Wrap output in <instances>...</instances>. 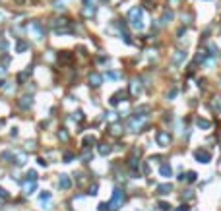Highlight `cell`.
<instances>
[{
	"mask_svg": "<svg viewBox=\"0 0 221 211\" xmlns=\"http://www.w3.org/2000/svg\"><path fill=\"white\" fill-rule=\"evenodd\" d=\"M27 180H37V173L35 170H29L27 173Z\"/></svg>",
	"mask_w": 221,
	"mask_h": 211,
	"instance_id": "cell-15",
	"label": "cell"
},
{
	"mask_svg": "<svg viewBox=\"0 0 221 211\" xmlns=\"http://www.w3.org/2000/svg\"><path fill=\"white\" fill-rule=\"evenodd\" d=\"M64 159H66V163H70V161L74 159V155H72V153H66V155H64Z\"/></svg>",
	"mask_w": 221,
	"mask_h": 211,
	"instance_id": "cell-18",
	"label": "cell"
},
{
	"mask_svg": "<svg viewBox=\"0 0 221 211\" xmlns=\"http://www.w3.org/2000/svg\"><path fill=\"white\" fill-rule=\"evenodd\" d=\"M128 18H130L132 27H136V29L144 27V24H142V8H132L130 10V14H128Z\"/></svg>",
	"mask_w": 221,
	"mask_h": 211,
	"instance_id": "cell-1",
	"label": "cell"
},
{
	"mask_svg": "<svg viewBox=\"0 0 221 211\" xmlns=\"http://www.w3.org/2000/svg\"><path fill=\"white\" fill-rule=\"evenodd\" d=\"M89 194H97V186H91V188H89Z\"/></svg>",
	"mask_w": 221,
	"mask_h": 211,
	"instance_id": "cell-20",
	"label": "cell"
},
{
	"mask_svg": "<svg viewBox=\"0 0 221 211\" xmlns=\"http://www.w3.org/2000/svg\"><path fill=\"white\" fill-rule=\"evenodd\" d=\"M122 202H124V194L120 192V190H115V194H113V200H111V203H109L107 207H111V209H116V207H118Z\"/></svg>",
	"mask_w": 221,
	"mask_h": 211,
	"instance_id": "cell-3",
	"label": "cell"
},
{
	"mask_svg": "<svg viewBox=\"0 0 221 211\" xmlns=\"http://www.w3.org/2000/svg\"><path fill=\"white\" fill-rule=\"evenodd\" d=\"M109 151H111V147L107 145V143H103V145H99V153H101V155H107V153H109Z\"/></svg>",
	"mask_w": 221,
	"mask_h": 211,
	"instance_id": "cell-10",
	"label": "cell"
},
{
	"mask_svg": "<svg viewBox=\"0 0 221 211\" xmlns=\"http://www.w3.org/2000/svg\"><path fill=\"white\" fill-rule=\"evenodd\" d=\"M157 140H159V143H163V145H165V143H169V136H167V134H159V136H157Z\"/></svg>",
	"mask_w": 221,
	"mask_h": 211,
	"instance_id": "cell-9",
	"label": "cell"
},
{
	"mask_svg": "<svg viewBox=\"0 0 221 211\" xmlns=\"http://www.w3.org/2000/svg\"><path fill=\"white\" fill-rule=\"evenodd\" d=\"M101 81H103V78H101L99 74H95V72H93V74H89V85L99 87V85H101Z\"/></svg>",
	"mask_w": 221,
	"mask_h": 211,
	"instance_id": "cell-4",
	"label": "cell"
},
{
	"mask_svg": "<svg viewBox=\"0 0 221 211\" xmlns=\"http://www.w3.org/2000/svg\"><path fill=\"white\" fill-rule=\"evenodd\" d=\"M25 48H27V43L19 41V43H18V47H16V51H18V52H23V51H25Z\"/></svg>",
	"mask_w": 221,
	"mask_h": 211,
	"instance_id": "cell-11",
	"label": "cell"
},
{
	"mask_svg": "<svg viewBox=\"0 0 221 211\" xmlns=\"http://www.w3.org/2000/svg\"><path fill=\"white\" fill-rule=\"evenodd\" d=\"M93 143H95V138H91V136H88L85 140H83V147H85V149H88V147H91Z\"/></svg>",
	"mask_w": 221,
	"mask_h": 211,
	"instance_id": "cell-7",
	"label": "cell"
},
{
	"mask_svg": "<svg viewBox=\"0 0 221 211\" xmlns=\"http://www.w3.org/2000/svg\"><path fill=\"white\" fill-rule=\"evenodd\" d=\"M103 2H109V0H103Z\"/></svg>",
	"mask_w": 221,
	"mask_h": 211,
	"instance_id": "cell-21",
	"label": "cell"
},
{
	"mask_svg": "<svg viewBox=\"0 0 221 211\" xmlns=\"http://www.w3.org/2000/svg\"><path fill=\"white\" fill-rule=\"evenodd\" d=\"M58 138H60V140H68V134H66V132H60Z\"/></svg>",
	"mask_w": 221,
	"mask_h": 211,
	"instance_id": "cell-19",
	"label": "cell"
},
{
	"mask_svg": "<svg viewBox=\"0 0 221 211\" xmlns=\"http://www.w3.org/2000/svg\"><path fill=\"white\" fill-rule=\"evenodd\" d=\"M27 29L35 33V37H37V39H43V37H45V27H43L39 21H31V24L27 25Z\"/></svg>",
	"mask_w": 221,
	"mask_h": 211,
	"instance_id": "cell-2",
	"label": "cell"
},
{
	"mask_svg": "<svg viewBox=\"0 0 221 211\" xmlns=\"http://www.w3.org/2000/svg\"><path fill=\"white\" fill-rule=\"evenodd\" d=\"M19 105H22L23 108L31 107V97H22V101H19Z\"/></svg>",
	"mask_w": 221,
	"mask_h": 211,
	"instance_id": "cell-8",
	"label": "cell"
},
{
	"mask_svg": "<svg viewBox=\"0 0 221 211\" xmlns=\"http://www.w3.org/2000/svg\"><path fill=\"white\" fill-rule=\"evenodd\" d=\"M35 184H37V180H31V182L25 184V194H31L33 190H35Z\"/></svg>",
	"mask_w": 221,
	"mask_h": 211,
	"instance_id": "cell-6",
	"label": "cell"
},
{
	"mask_svg": "<svg viewBox=\"0 0 221 211\" xmlns=\"http://www.w3.org/2000/svg\"><path fill=\"white\" fill-rule=\"evenodd\" d=\"M161 174H163V176H171V169L167 167V165H163V167H161Z\"/></svg>",
	"mask_w": 221,
	"mask_h": 211,
	"instance_id": "cell-12",
	"label": "cell"
},
{
	"mask_svg": "<svg viewBox=\"0 0 221 211\" xmlns=\"http://www.w3.org/2000/svg\"><path fill=\"white\" fill-rule=\"evenodd\" d=\"M159 192H161V194H169L171 192V186H167V184H165V186H159Z\"/></svg>",
	"mask_w": 221,
	"mask_h": 211,
	"instance_id": "cell-14",
	"label": "cell"
},
{
	"mask_svg": "<svg viewBox=\"0 0 221 211\" xmlns=\"http://www.w3.org/2000/svg\"><path fill=\"white\" fill-rule=\"evenodd\" d=\"M70 178H68V174H60V180H58V186L62 188V190H68L70 188Z\"/></svg>",
	"mask_w": 221,
	"mask_h": 211,
	"instance_id": "cell-5",
	"label": "cell"
},
{
	"mask_svg": "<svg viewBox=\"0 0 221 211\" xmlns=\"http://www.w3.org/2000/svg\"><path fill=\"white\" fill-rule=\"evenodd\" d=\"M0 197H4V200H8V192H6V190H2V188H0Z\"/></svg>",
	"mask_w": 221,
	"mask_h": 211,
	"instance_id": "cell-17",
	"label": "cell"
},
{
	"mask_svg": "<svg viewBox=\"0 0 221 211\" xmlns=\"http://www.w3.org/2000/svg\"><path fill=\"white\" fill-rule=\"evenodd\" d=\"M45 200H51V194H49V192H43L41 194V202H45Z\"/></svg>",
	"mask_w": 221,
	"mask_h": 211,
	"instance_id": "cell-16",
	"label": "cell"
},
{
	"mask_svg": "<svg viewBox=\"0 0 221 211\" xmlns=\"http://www.w3.org/2000/svg\"><path fill=\"white\" fill-rule=\"evenodd\" d=\"M85 16H95V6H88L85 8Z\"/></svg>",
	"mask_w": 221,
	"mask_h": 211,
	"instance_id": "cell-13",
	"label": "cell"
}]
</instances>
